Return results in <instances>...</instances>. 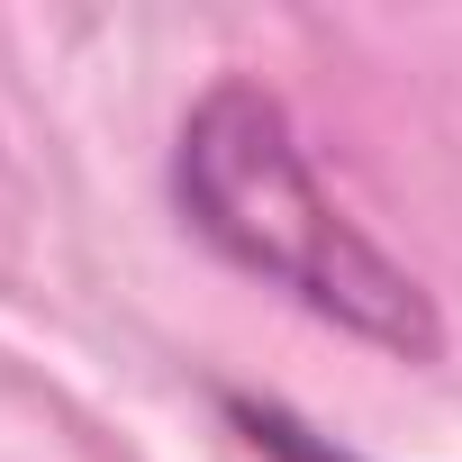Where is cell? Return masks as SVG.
Wrapping results in <instances>:
<instances>
[{
    "label": "cell",
    "instance_id": "obj_2",
    "mask_svg": "<svg viewBox=\"0 0 462 462\" xmlns=\"http://www.w3.org/2000/svg\"><path fill=\"white\" fill-rule=\"evenodd\" d=\"M226 417H236L245 435H254V453H273V462H354V453H336L327 435H309L291 408H273V399H226Z\"/></svg>",
    "mask_w": 462,
    "mask_h": 462
},
{
    "label": "cell",
    "instance_id": "obj_1",
    "mask_svg": "<svg viewBox=\"0 0 462 462\" xmlns=\"http://www.w3.org/2000/svg\"><path fill=\"white\" fill-rule=\"evenodd\" d=\"M172 199L236 273L291 291L300 309L336 318L345 336H363L399 363L444 354L435 300L318 190V172L300 154V127L263 82L226 73L190 100L181 145H172Z\"/></svg>",
    "mask_w": 462,
    "mask_h": 462
}]
</instances>
